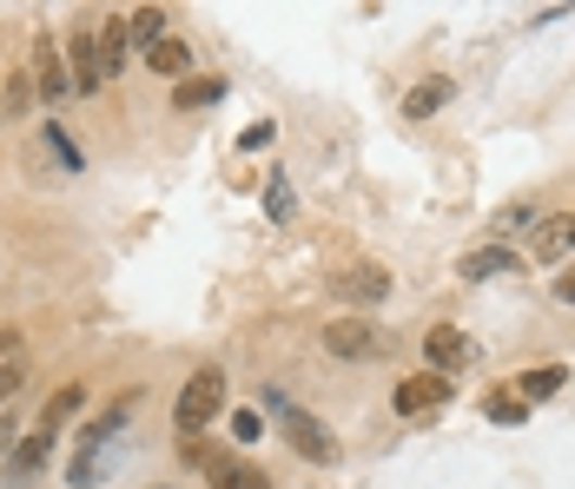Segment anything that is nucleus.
I'll return each mask as SVG.
<instances>
[{"label":"nucleus","instance_id":"obj_1","mask_svg":"<svg viewBox=\"0 0 575 489\" xmlns=\"http://www.w3.org/2000/svg\"><path fill=\"white\" fill-rule=\"evenodd\" d=\"M265 397V417H278V430H285V443L304 456V463H338V437L324 430L311 411H298V403L285 397V390H259Z\"/></svg>","mask_w":575,"mask_h":489},{"label":"nucleus","instance_id":"obj_2","mask_svg":"<svg viewBox=\"0 0 575 489\" xmlns=\"http://www.w3.org/2000/svg\"><path fill=\"white\" fill-rule=\"evenodd\" d=\"M317 344L332 351L338 364H377V358H390V338L377 331L371 317H332V324L317 331Z\"/></svg>","mask_w":575,"mask_h":489},{"label":"nucleus","instance_id":"obj_3","mask_svg":"<svg viewBox=\"0 0 575 489\" xmlns=\"http://www.w3.org/2000/svg\"><path fill=\"white\" fill-rule=\"evenodd\" d=\"M218 403H225V377H218V371H192L186 390H179V411H173L179 443H199V430L218 417Z\"/></svg>","mask_w":575,"mask_h":489},{"label":"nucleus","instance_id":"obj_4","mask_svg":"<svg viewBox=\"0 0 575 489\" xmlns=\"http://www.w3.org/2000/svg\"><path fill=\"white\" fill-rule=\"evenodd\" d=\"M390 403H397V417H430V411H443V403H450V377L417 371V377H403L390 390Z\"/></svg>","mask_w":575,"mask_h":489},{"label":"nucleus","instance_id":"obj_5","mask_svg":"<svg viewBox=\"0 0 575 489\" xmlns=\"http://www.w3.org/2000/svg\"><path fill=\"white\" fill-rule=\"evenodd\" d=\"M34 93H40V100H53V106H60V100L73 93V73H66V47H60L53 34H40V40H34Z\"/></svg>","mask_w":575,"mask_h":489},{"label":"nucleus","instance_id":"obj_6","mask_svg":"<svg viewBox=\"0 0 575 489\" xmlns=\"http://www.w3.org/2000/svg\"><path fill=\"white\" fill-rule=\"evenodd\" d=\"M66 73H73V93H100V87H107V66H100L93 27H79V34L66 40Z\"/></svg>","mask_w":575,"mask_h":489},{"label":"nucleus","instance_id":"obj_7","mask_svg":"<svg viewBox=\"0 0 575 489\" xmlns=\"http://www.w3.org/2000/svg\"><path fill=\"white\" fill-rule=\"evenodd\" d=\"M575 252V212H549L536 231H529V259L536 265H555V259H568Z\"/></svg>","mask_w":575,"mask_h":489},{"label":"nucleus","instance_id":"obj_8","mask_svg":"<svg viewBox=\"0 0 575 489\" xmlns=\"http://www.w3.org/2000/svg\"><path fill=\"white\" fill-rule=\"evenodd\" d=\"M424 358L437 364V377H450V371L470 364V338L457 331V324H430V331H424Z\"/></svg>","mask_w":575,"mask_h":489},{"label":"nucleus","instance_id":"obj_9","mask_svg":"<svg viewBox=\"0 0 575 489\" xmlns=\"http://www.w3.org/2000/svg\"><path fill=\"white\" fill-rule=\"evenodd\" d=\"M332 291L351 298V304H384V298H390V272H384V265H351V272H338Z\"/></svg>","mask_w":575,"mask_h":489},{"label":"nucleus","instance_id":"obj_10","mask_svg":"<svg viewBox=\"0 0 575 489\" xmlns=\"http://www.w3.org/2000/svg\"><path fill=\"white\" fill-rule=\"evenodd\" d=\"M457 272H463L470 285H483V278H510V272H523V252H510V244H483V252H470Z\"/></svg>","mask_w":575,"mask_h":489},{"label":"nucleus","instance_id":"obj_11","mask_svg":"<svg viewBox=\"0 0 575 489\" xmlns=\"http://www.w3.org/2000/svg\"><path fill=\"white\" fill-rule=\"evenodd\" d=\"M53 430H34L27 443H14V456H8V482H34L40 469H47V456H53Z\"/></svg>","mask_w":575,"mask_h":489},{"label":"nucleus","instance_id":"obj_12","mask_svg":"<svg viewBox=\"0 0 575 489\" xmlns=\"http://www.w3.org/2000/svg\"><path fill=\"white\" fill-rule=\"evenodd\" d=\"M146 66L159 73V79H192V47L186 40H159V47H146Z\"/></svg>","mask_w":575,"mask_h":489},{"label":"nucleus","instance_id":"obj_13","mask_svg":"<svg viewBox=\"0 0 575 489\" xmlns=\"http://www.w3.org/2000/svg\"><path fill=\"white\" fill-rule=\"evenodd\" d=\"M536 225H542V205H536V199H510L497 218H489V238L503 244V238H516V231H536Z\"/></svg>","mask_w":575,"mask_h":489},{"label":"nucleus","instance_id":"obj_14","mask_svg":"<svg viewBox=\"0 0 575 489\" xmlns=\"http://www.w3.org/2000/svg\"><path fill=\"white\" fill-rule=\"evenodd\" d=\"M212 489H272V476L245 456H225V463H212Z\"/></svg>","mask_w":575,"mask_h":489},{"label":"nucleus","instance_id":"obj_15","mask_svg":"<svg viewBox=\"0 0 575 489\" xmlns=\"http://www.w3.org/2000/svg\"><path fill=\"white\" fill-rule=\"evenodd\" d=\"M225 100V79H205V73H192V79H179L173 87V106L179 113H199V106H218Z\"/></svg>","mask_w":575,"mask_h":489},{"label":"nucleus","instance_id":"obj_16","mask_svg":"<svg viewBox=\"0 0 575 489\" xmlns=\"http://www.w3.org/2000/svg\"><path fill=\"white\" fill-rule=\"evenodd\" d=\"M93 47H100V66H107V79L126 66V47H133V34H126V21L113 14L107 27H93Z\"/></svg>","mask_w":575,"mask_h":489},{"label":"nucleus","instance_id":"obj_17","mask_svg":"<svg viewBox=\"0 0 575 489\" xmlns=\"http://www.w3.org/2000/svg\"><path fill=\"white\" fill-rule=\"evenodd\" d=\"M562 384H568V371H562V364H536V371H523V377H516V390H510V397L542 403V397H555Z\"/></svg>","mask_w":575,"mask_h":489},{"label":"nucleus","instance_id":"obj_18","mask_svg":"<svg viewBox=\"0 0 575 489\" xmlns=\"http://www.w3.org/2000/svg\"><path fill=\"white\" fill-rule=\"evenodd\" d=\"M450 93H457L450 79H430V87H410V93H403V120H430V113H443V106H450Z\"/></svg>","mask_w":575,"mask_h":489},{"label":"nucleus","instance_id":"obj_19","mask_svg":"<svg viewBox=\"0 0 575 489\" xmlns=\"http://www.w3.org/2000/svg\"><path fill=\"white\" fill-rule=\"evenodd\" d=\"M79 411H87V384H66V390H60V397L47 403L40 430H53V437H60V424H66V417H79Z\"/></svg>","mask_w":575,"mask_h":489},{"label":"nucleus","instance_id":"obj_20","mask_svg":"<svg viewBox=\"0 0 575 489\" xmlns=\"http://www.w3.org/2000/svg\"><path fill=\"white\" fill-rule=\"evenodd\" d=\"M40 93H34V73H8L0 79V113H27Z\"/></svg>","mask_w":575,"mask_h":489},{"label":"nucleus","instance_id":"obj_21","mask_svg":"<svg viewBox=\"0 0 575 489\" xmlns=\"http://www.w3.org/2000/svg\"><path fill=\"white\" fill-rule=\"evenodd\" d=\"M126 34H133L139 47H159V40H166V14H159V8H139V14L126 21Z\"/></svg>","mask_w":575,"mask_h":489},{"label":"nucleus","instance_id":"obj_22","mask_svg":"<svg viewBox=\"0 0 575 489\" xmlns=\"http://www.w3.org/2000/svg\"><path fill=\"white\" fill-rule=\"evenodd\" d=\"M47 152L60 159V166H66V173H79V166H87V159H79V146L66 139V126H60V120H47Z\"/></svg>","mask_w":575,"mask_h":489},{"label":"nucleus","instance_id":"obj_23","mask_svg":"<svg viewBox=\"0 0 575 489\" xmlns=\"http://www.w3.org/2000/svg\"><path fill=\"white\" fill-rule=\"evenodd\" d=\"M232 437H238V443H259V437H265V411H238V417H232Z\"/></svg>","mask_w":575,"mask_h":489},{"label":"nucleus","instance_id":"obj_24","mask_svg":"<svg viewBox=\"0 0 575 489\" xmlns=\"http://www.w3.org/2000/svg\"><path fill=\"white\" fill-rule=\"evenodd\" d=\"M66 482H73V489H93V482H100V456H73V463H66Z\"/></svg>","mask_w":575,"mask_h":489},{"label":"nucleus","instance_id":"obj_25","mask_svg":"<svg viewBox=\"0 0 575 489\" xmlns=\"http://www.w3.org/2000/svg\"><path fill=\"white\" fill-rule=\"evenodd\" d=\"M21 358H8V364H0V411H8V403H14V390H21Z\"/></svg>","mask_w":575,"mask_h":489},{"label":"nucleus","instance_id":"obj_26","mask_svg":"<svg viewBox=\"0 0 575 489\" xmlns=\"http://www.w3.org/2000/svg\"><path fill=\"white\" fill-rule=\"evenodd\" d=\"M272 133H278L272 120H252V126H245V133H238V146H245V152H259V146H272Z\"/></svg>","mask_w":575,"mask_h":489},{"label":"nucleus","instance_id":"obj_27","mask_svg":"<svg viewBox=\"0 0 575 489\" xmlns=\"http://www.w3.org/2000/svg\"><path fill=\"white\" fill-rule=\"evenodd\" d=\"M489 417H497V424H523V417H529V403H510V397H497V403H489Z\"/></svg>","mask_w":575,"mask_h":489},{"label":"nucleus","instance_id":"obj_28","mask_svg":"<svg viewBox=\"0 0 575 489\" xmlns=\"http://www.w3.org/2000/svg\"><path fill=\"white\" fill-rule=\"evenodd\" d=\"M272 218H291V192H285V179L272 186Z\"/></svg>","mask_w":575,"mask_h":489},{"label":"nucleus","instance_id":"obj_29","mask_svg":"<svg viewBox=\"0 0 575 489\" xmlns=\"http://www.w3.org/2000/svg\"><path fill=\"white\" fill-rule=\"evenodd\" d=\"M555 304H568V311H575V272H562V278H555Z\"/></svg>","mask_w":575,"mask_h":489},{"label":"nucleus","instance_id":"obj_30","mask_svg":"<svg viewBox=\"0 0 575 489\" xmlns=\"http://www.w3.org/2000/svg\"><path fill=\"white\" fill-rule=\"evenodd\" d=\"M0 450H14V424H0Z\"/></svg>","mask_w":575,"mask_h":489},{"label":"nucleus","instance_id":"obj_31","mask_svg":"<svg viewBox=\"0 0 575 489\" xmlns=\"http://www.w3.org/2000/svg\"><path fill=\"white\" fill-rule=\"evenodd\" d=\"M159 489H166V482H159Z\"/></svg>","mask_w":575,"mask_h":489}]
</instances>
